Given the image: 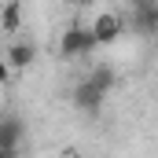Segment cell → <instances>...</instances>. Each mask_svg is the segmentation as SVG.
Here are the masks:
<instances>
[{
  "instance_id": "1",
  "label": "cell",
  "mask_w": 158,
  "mask_h": 158,
  "mask_svg": "<svg viewBox=\"0 0 158 158\" xmlns=\"http://www.w3.org/2000/svg\"><path fill=\"white\" fill-rule=\"evenodd\" d=\"M110 88H114V70L103 63V66H96V70H92V74L74 88V103H77L81 110L96 114V110L103 107V99H107V92H110Z\"/></svg>"
},
{
  "instance_id": "2",
  "label": "cell",
  "mask_w": 158,
  "mask_h": 158,
  "mask_svg": "<svg viewBox=\"0 0 158 158\" xmlns=\"http://www.w3.org/2000/svg\"><path fill=\"white\" fill-rule=\"evenodd\" d=\"M92 52H96V40H92V33H88L85 26L63 30V40H59V55H63V59H85V55H92Z\"/></svg>"
},
{
  "instance_id": "3",
  "label": "cell",
  "mask_w": 158,
  "mask_h": 158,
  "mask_svg": "<svg viewBox=\"0 0 158 158\" xmlns=\"http://www.w3.org/2000/svg\"><path fill=\"white\" fill-rule=\"evenodd\" d=\"M121 30H125V19L114 15V11H99V15H96V22L88 26V33H92L96 44H114V40L121 37Z\"/></svg>"
},
{
  "instance_id": "4",
  "label": "cell",
  "mask_w": 158,
  "mask_h": 158,
  "mask_svg": "<svg viewBox=\"0 0 158 158\" xmlns=\"http://www.w3.org/2000/svg\"><path fill=\"white\" fill-rule=\"evenodd\" d=\"M33 59H37V48H33L30 40H11V48H7V55H4V63H7L11 70H26V66H33Z\"/></svg>"
},
{
  "instance_id": "5",
  "label": "cell",
  "mask_w": 158,
  "mask_h": 158,
  "mask_svg": "<svg viewBox=\"0 0 158 158\" xmlns=\"http://www.w3.org/2000/svg\"><path fill=\"white\" fill-rule=\"evenodd\" d=\"M26 136V121L19 114H4L0 118V147H19Z\"/></svg>"
},
{
  "instance_id": "6",
  "label": "cell",
  "mask_w": 158,
  "mask_h": 158,
  "mask_svg": "<svg viewBox=\"0 0 158 158\" xmlns=\"http://www.w3.org/2000/svg\"><path fill=\"white\" fill-rule=\"evenodd\" d=\"M129 30H132L136 37H155V30H158V7L132 11V19H129Z\"/></svg>"
},
{
  "instance_id": "7",
  "label": "cell",
  "mask_w": 158,
  "mask_h": 158,
  "mask_svg": "<svg viewBox=\"0 0 158 158\" xmlns=\"http://www.w3.org/2000/svg\"><path fill=\"white\" fill-rule=\"evenodd\" d=\"M0 26H4L7 33L22 26V7H19V0H11V4H4V11H0Z\"/></svg>"
},
{
  "instance_id": "8",
  "label": "cell",
  "mask_w": 158,
  "mask_h": 158,
  "mask_svg": "<svg viewBox=\"0 0 158 158\" xmlns=\"http://www.w3.org/2000/svg\"><path fill=\"white\" fill-rule=\"evenodd\" d=\"M132 11H143V7H158V0H129Z\"/></svg>"
},
{
  "instance_id": "9",
  "label": "cell",
  "mask_w": 158,
  "mask_h": 158,
  "mask_svg": "<svg viewBox=\"0 0 158 158\" xmlns=\"http://www.w3.org/2000/svg\"><path fill=\"white\" fill-rule=\"evenodd\" d=\"M7 81H11V66L0 59V85H7Z\"/></svg>"
},
{
  "instance_id": "10",
  "label": "cell",
  "mask_w": 158,
  "mask_h": 158,
  "mask_svg": "<svg viewBox=\"0 0 158 158\" xmlns=\"http://www.w3.org/2000/svg\"><path fill=\"white\" fill-rule=\"evenodd\" d=\"M0 158H19V147H0Z\"/></svg>"
},
{
  "instance_id": "11",
  "label": "cell",
  "mask_w": 158,
  "mask_h": 158,
  "mask_svg": "<svg viewBox=\"0 0 158 158\" xmlns=\"http://www.w3.org/2000/svg\"><path fill=\"white\" fill-rule=\"evenodd\" d=\"M70 158H77V155H70Z\"/></svg>"
}]
</instances>
